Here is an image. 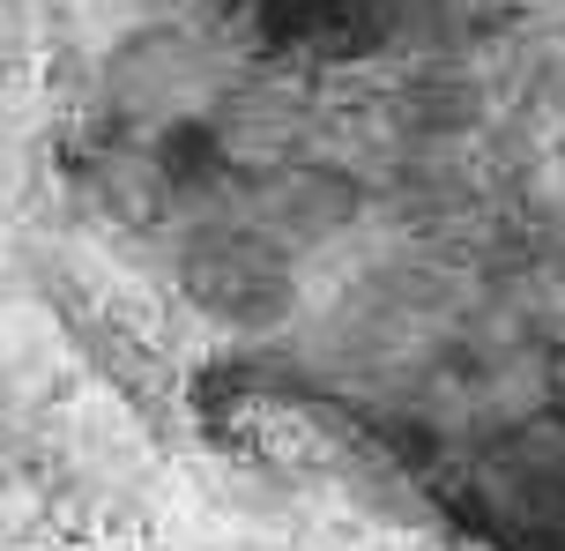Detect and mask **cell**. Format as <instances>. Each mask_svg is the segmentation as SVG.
Here are the masks:
<instances>
[{"label":"cell","instance_id":"6da1fadb","mask_svg":"<svg viewBox=\"0 0 565 551\" xmlns=\"http://www.w3.org/2000/svg\"><path fill=\"white\" fill-rule=\"evenodd\" d=\"M402 8L409 0H231L238 30L268 60H290V67L372 60L402 30Z\"/></svg>","mask_w":565,"mask_h":551}]
</instances>
